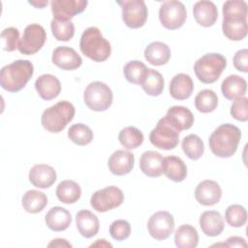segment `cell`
I'll use <instances>...</instances> for the list:
<instances>
[{"label": "cell", "instance_id": "1", "mask_svg": "<svg viewBox=\"0 0 248 248\" xmlns=\"http://www.w3.org/2000/svg\"><path fill=\"white\" fill-rule=\"evenodd\" d=\"M224 35L232 41H241L247 35V3L243 0H229L223 4Z\"/></svg>", "mask_w": 248, "mask_h": 248}, {"label": "cell", "instance_id": "2", "mask_svg": "<svg viewBox=\"0 0 248 248\" xmlns=\"http://www.w3.org/2000/svg\"><path fill=\"white\" fill-rule=\"evenodd\" d=\"M240 130L231 124L225 123L217 127L209 137L208 143L211 152L220 158L232 157L240 141Z\"/></svg>", "mask_w": 248, "mask_h": 248}, {"label": "cell", "instance_id": "3", "mask_svg": "<svg viewBox=\"0 0 248 248\" xmlns=\"http://www.w3.org/2000/svg\"><path fill=\"white\" fill-rule=\"evenodd\" d=\"M34 74V66L29 60H16L4 66L0 73V84L9 92L20 91Z\"/></svg>", "mask_w": 248, "mask_h": 248}, {"label": "cell", "instance_id": "4", "mask_svg": "<svg viewBox=\"0 0 248 248\" xmlns=\"http://www.w3.org/2000/svg\"><path fill=\"white\" fill-rule=\"evenodd\" d=\"M79 48L82 54L96 62L107 60L111 52L109 42L104 38L100 29L95 26L88 27L82 32Z\"/></svg>", "mask_w": 248, "mask_h": 248}, {"label": "cell", "instance_id": "5", "mask_svg": "<svg viewBox=\"0 0 248 248\" xmlns=\"http://www.w3.org/2000/svg\"><path fill=\"white\" fill-rule=\"evenodd\" d=\"M75 107L68 101H60L44 110L41 123L50 133H59L65 129L75 116Z\"/></svg>", "mask_w": 248, "mask_h": 248}, {"label": "cell", "instance_id": "6", "mask_svg": "<svg viewBox=\"0 0 248 248\" xmlns=\"http://www.w3.org/2000/svg\"><path fill=\"white\" fill-rule=\"evenodd\" d=\"M227 66L225 56L220 53L211 52L200 57L194 64L196 77L202 83L210 84L215 82Z\"/></svg>", "mask_w": 248, "mask_h": 248}, {"label": "cell", "instance_id": "7", "mask_svg": "<svg viewBox=\"0 0 248 248\" xmlns=\"http://www.w3.org/2000/svg\"><path fill=\"white\" fill-rule=\"evenodd\" d=\"M112 91L102 81L90 82L83 93L85 105L94 111L107 110L112 104Z\"/></svg>", "mask_w": 248, "mask_h": 248}, {"label": "cell", "instance_id": "8", "mask_svg": "<svg viewBox=\"0 0 248 248\" xmlns=\"http://www.w3.org/2000/svg\"><path fill=\"white\" fill-rule=\"evenodd\" d=\"M149 140L157 148L170 150L175 148L178 144L179 132L168 121L166 116H164L150 132Z\"/></svg>", "mask_w": 248, "mask_h": 248}, {"label": "cell", "instance_id": "9", "mask_svg": "<svg viewBox=\"0 0 248 248\" xmlns=\"http://www.w3.org/2000/svg\"><path fill=\"white\" fill-rule=\"evenodd\" d=\"M187 17V11L180 1H165L159 10V19L162 25L170 30L180 28Z\"/></svg>", "mask_w": 248, "mask_h": 248}, {"label": "cell", "instance_id": "10", "mask_svg": "<svg viewBox=\"0 0 248 248\" xmlns=\"http://www.w3.org/2000/svg\"><path fill=\"white\" fill-rule=\"evenodd\" d=\"M124 202V194L116 186H108L94 192L90 198V204L98 212H106L120 206Z\"/></svg>", "mask_w": 248, "mask_h": 248}, {"label": "cell", "instance_id": "11", "mask_svg": "<svg viewBox=\"0 0 248 248\" xmlns=\"http://www.w3.org/2000/svg\"><path fill=\"white\" fill-rule=\"evenodd\" d=\"M117 4L121 6L122 19L128 27L136 29L145 24L148 11L143 0L117 1Z\"/></svg>", "mask_w": 248, "mask_h": 248}, {"label": "cell", "instance_id": "12", "mask_svg": "<svg viewBox=\"0 0 248 248\" xmlns=\"http://www.w3.org/2000/svg\"><path fill=\"white\" fill-rule=\"evenodd\" d=\"M46 40V33L44 27L37 23L27 25L18 43V50L25 55H32L38 52Z\"/></svg>", "mask_w": 248, "mask_h": 248}, {"label": "cell", "instance_id": "13", "mask_svg": "<svg viewBox=\"0 0 248 248\" xmlns=\"http://www.w3.org/2000/svg\"><path fill=\"white\" fill-rule=\"evenodd\" d=\"M174 229L173 216L168 211H158L152 214L147 223L149 234L156 240H165Z\"/></svg>", "mask_w": 248, "mask_h": 248}, {"label": "cell", "instance_id": "14", "mask_svg": "<svg viewBox=\"0 0 248 248\" xmlns=\"http://www.w3.org/2000/svg\"><path fill=\"white\" fill-rule=\"evenodd\" d=\"M87 4L86 0H52L50 6L53 18L69 21L76 15L82 13Z\"/></svg>", "mask_w": 248, "mask_h": 248}, {"label": "cell", "instance_id": "15", "mask_svg": "<svg viewBox=\"0 0 248 248\" xmlns=\"http://www.w3.org/2000/svg\"><path fill=\"white\" fill-rule=\"evenodd\" d=\"M222 197L220 185L210 179L200 182L195 189V198L197 202L205 206H211L218 203Z\"/></svg>", "mask_w": 248, "mask_h": 248}, {"label": "cell", "instance_id": "16", "mask_svg": "<svg viewBox=\"0 0 248 248\" xmlns=\"http://www.w3.org/2000/svg\"><path fill=\"white\" fill-rule=\"evenodd\" d=\"M51 61L54 65L66 71L76 70L82 64L80 55L74 48L66 46H58L53 50Z\"/></svg>", "mask_w": 248, "mask_h": 248}, {"label": "cell", "instance_id": "17", "mask_svg": "<svg viewBox=\"0 0 248 248\" xmlns=\"http://www.w3.org/2000/svg\"><path fill=\"white\" fill-rule=\"evenodd\" d=\"M134 154L126 150L114 151L108 161V167L111 173L115 175H125L131 172L134 168Z\"/></svg>", "mask_w": 248, "mask_h": 248}, {"label": "cell", "instance_id": "18", "mask_svg": "<svg viewBox=\"0 0 248 248\" xmlns=\"http://www.w3.org/2000/svg\"><path fill=\"white\" fill-rule=\"evenodd\" d=\"M28 178L35 187L46 189L55 182L56 171L48 165L37 164L30 169Z\"/></svg>", "mask_w": 248, "mask_h": 248}, {"label": "cell", "instance_id": "19", "mask_svg": "<svg viewBox=\"0 0 248 248\" xmlns=\"http://www.w3.org/2000/svg\"><path fill=\"white\" fill-rule=\"evenodd\" d=\"M193 15L195 20L203 27L214 25L218 19V10L215 4L211 1H198L193 7Z\"/></svg>", "mask_w": 248, "mask_h": 248}, {"label": "cell", "instance_id": "20", "mask_svg": "<svg viewBox=\"0 0 248 248\" xmlns=\"http://www.w3.org/2000/svg\"><path fill=\"white\" fill-rule=\"evenodd\" d=\"M168 121L178 131L190 129L194 124V115L192 111L182 106H172L166 113Z\"/></svg>", "mask_w": 248, "mask_h": 248}, {"label": "cell", "instance_id": "21", "mask_svg": "<svg viewBox=\"0 0 248 248\" xmlns=\"http://www.w3.org/2000/svg\"><path fill=\"white\" fill-rule=\"evenodd\" d=\"M35 89L43 100L49 101L56 98L60 94L61 84L55 76L45 74L36 79Z\"/></svg>", "mask_w": 248, "mask_h": 248}, {"label": "cell", "instance_id": "22", "mask_svg": "<svg viewBox=\"0 0 248 248\" xmlns=\"http://www.w3.org/2000/svg\"><path fill=\"white\" fill-rule=\"evenodd\" d=\"M140 168L145 175L149 177H158L163 174L164 157L157 151H145L140 156Z\"/></svg>", "mask_w": 248, "mask_h": 248}, {"label": "cell", "instance_id": "23", "mask_svg": "<svg viewBox=\"0 0 248 248\" xmlns=\"http://www.w3.org/2000/svg\"><path fill=\"white\" fill-rule=\"evenodd\" d=\"M76 225L78 232L85 238L95 236L100 228L98 217L87 209L79 210L76 215Z\"/></svg>", "mask_w": 248, "mask_h": 248}, {"label": "cell", "instance_id": "24", "mask_svg": "<svg viewBox=\"0 0 248 248\" xmlns=\"http://www.w3.org/2000/svg\"><path fill=\"white\" fill-rule=\"evenodd\" d=\"M194 90V82L187 74L175 75L170 82V94L175 100L188 99Z\"/></svg>", "mask_w": 248, "mask_h": 248}, {"label": "cell", "instance_id": "25", "mask_svg": "<svg viewBox=\"0 0 248 248\" xmlns=\"http://www.w3.org/2000/svg\"><path fill=\"white\" fill-rule=\"evenodd\" d=\"M45 222L53 232H62L69 228L72 222L71 213L64 207L54 206L46 214Z\"/></svg>", "mask_w": 248, "mask_h": 248}, {"label": "cell", "instance_id": "26", "mask_svg": "<svg viewBox=\"0 0 248 248\" xmlns=\"http://www.w3.org/2000/svg\"><path fill=\"white\" fill-rule=\"evenodd\" d=\"M200 227L202 232L208 236H217L224 231V220L222 215L215 210H207L200 217Z\"/></svg>", "mask_w": 248, "mask_h": 248}, {"label": "cell", "instance_id": "27", "mask_svg": "<svg viewBox=\"0 0 248 248\" xmlns=\"http://www.w3.org/2000/svg\"><path fill=\"white\" fill-rule=\"evenodd\" d=\"M246 80L237 75L228 76L221 84V91L223 96L231 101L243 97L246 93Z\"/></svg>", "mask_w": 248, "mask_h": 248}, {"label": "cell", "instance_id": "28", "mask_svg": "<svg viewBox=\"0 0 248 248\" xmlns=\"http://www.w3.org/2000/svg\"><path fill=\"white\" fill-rule=\"evenodd\" d=\"M144 57L151 65L162 66L169 62L170 49L163 42H152L144 49Z\"/></svg>", "mask_w": 248, "mask_h": 248}, {"label": "cell", "instance_id": "29", "mask_svg": "<svg viewBox=\"0 0 248 248\" xmlns=\"http://www.w3.org/2000/svg\"><path fill=\"white\" fill-rule=\"evenodd\" d=\"M163 173L171 181L181 182L187 176V166L177 156H167L164 157Z\"/></svg>", "mask_w": 248, "mask_h": 248}, {"label": "cell", "instance_id": "30", "mask_svg": "<svg viewBox=\"0 0 248 248\" xmlns=\"http://www.w3.org/2000/svg\"><path fill=\"white\" fill-rule=\"evenodd\" d=\"M57 199L66 204L75 203L81 196L80 186L74 180H63L56 188Z\"/></svg>", "mask_w": 248, "mask_h": 248}, {"label": "cell", "instance_id": "31", "mask_svg": "<svg viewBox=\"0 0 248 248\" xmlns=\"http://www.w3.org/2000/svg\"><path fill=\"white\" fill-rule=\"evenodd\" d=\"M174 243L178 248H195L199 243L197 230L188 224L181 225L174 232Z\"/></svg>", "mask_w": 248, "mask_h": 248}, {"label": "cell", "instance_id": "32", "mask_svg": "<svg viewBox=\"0 0 248 248\" xmlns=\"http://www.w3.org/2000/svg\"><path fill=\"white\" fill-rule=\"evenodd\" d=\"M21 204L29 213H39L47 204V197L41 191L28 190L22 197Z\"/></svg>", "mask_w": 248, "mask_h": 248}, {"label": "cell", "instance_id": "33", "mask_svg": "<svg viewBox=\"0 0 248 248\" xmlns=\"http://www.w3.org/2000/svg\"><path fill=\"white\" fill-rule=\"evenodd\" d=\"M164 78L158 71L154 69H148L145 78L140 83L141 88L149 96H159L164 90Z\"/></svg>", "mask_w": 248, "mask_h": 248}, {"label": "cell", "instance_id": "34", "mask_svg": "<svg viewBox=\"0 0 248 248\" xmlns=\"http://www.w3.org/2000/svg\"><path fill=\"white\" fill-rule=\"evenodd\" d=\"M181 147L185 155L191 160L200 159L204 152V144L202 139L195 135L191 134L186 136L181 142Z\"/></svg>", "mask_w": 248, "mask_h": 248}, {"label": "cell", "instance_id": "35", "mask_svg": "<svg viewBox=\"0 0 248 248\" xmlns=\"http://www.w3.org/2000/svg\"><path fill=\"white\" fill-rule=\"evenodd\" d=\"M218 106V97L216 93L211 89L201 90L195 98L196 108L202 112L208 113L215 110Z\"/></svg>", "mask_w": 248, "mask_h": 248}, {"label": "cell", "instance_id": "36", "mask_svg": "<svg viewBox=\"0 0 248 248\" xmlns=\"http://www.w3.org/2000/svg\"><path fill=\"white\" fill-rule=\"evenodd\" d=\"M148 68L144 63L139 60L129 61L123 68V73L126 79L130 83L140 84L147 74Z\"/></svg>", "mask_w": 248, "mask_h": 248}, {"label": "cell", "instance_id": "37", "mask_svg": "<svg viewBox=\"0 0 248 248\" xmlns=\"http://www.w3.org/2000/svg\"><path fill=\"white\" fill-rule=\"evenodd\" d=\"M118 140L126 149H135L143 142V134L138 128L129 126L120 131Z\"/></svg>", "mask_w": 248, "mask_h": 248}, {"label": "cell", "instance_id": "38", "mask_svg": "<svg viewBox=\"0 0 248 248\" xmlns=\"http://www.w3.org/2000/svg\"><path fill=\"white\" fill-rule=\"evenodd\" d=\"M68 137L74 143L83 146L89 144L92 141L94 135L92 130L87 125L77 123L69 128Z\"/></svg>", "mask_w": 248, "mask_h": 248}, {"label": "cell", "instance_id": "39", "mask_svg": "<svg viewBox=\"0 0 248 248\" xmlns=\"http://www.w3.org/2000/svg\"><path fill=\"white\" fill-rule=\"evenodd\" d=\"M50 28L52 35L57 41L67 42L75 35V25L71 20L64 21L53 18L50 22Z\"/></svg>", "mask_w": 248, "mask_h": 248}, {"label": "cell", "instance_id": "40", "mask_svg": "<svg viewBox=\"0 0 248 248\" xmlns=\"http://www.w3.org/2000/svg\"><path fill=\"white\" fill-rule=\"evenodd\" d=\"M225 219L230 226L240 228L244 226L247 221V211L245 207L240 204H232L226 209Z\"/></svg>", "mask_w": 248, "mask_h": 248}, {"label": "cell", "instance_id": "41", "mask_svg": "<svg viewBox=\"0 0 248 248\" xmlns=\"http://www.w3.org/2000/svg\"><path fill=\"white\" fill-rule=\"evenodd\" d=\"M19 40V31L17 28L8 27L1 32L2 48L5 51H14L18 48Z\"/></svg>", "mask_w": 248, "mask_h": 248}, {"label": "cell", "instance_id": "42", "mask_svg": "<svg viewBox=\"0 0 248 248\" xmlns=\"http://www.w3.org/2000/svg\"><path fill=\"white\" fill-rule=\"evenodd\" d=\"M131 233V225L128 221L123 219H118L113 221L109 226L110 236L117 240L122 241L127 239Z\"/></svg>", "mask_w": 248, "mask_h": 248}, {"label": "cell", "instance_id": "43", "mask_svg": "<svg viewBox=\"0 0 248 248\" xmlns=\"http://www.w3.org/2000/svg\"><path fill=\"white\" fill-rule=\"evenodd\" d=\"M231 115L238 121L248 120V99L246 97H240L233 100L231 106Z\"/></svg>", "mask_w": 248, "mask_h": 248}, {"label": "cell", "instance_id": "44", "mask_svg": "<svg viewBox=\"0 0 248 248\" xmlns=\"http://www.w3.org/2000/svg\"><path fill=\"white\" fill-rule=\"evenodd\" d=\"M233 66L237 71L248 72V50L246 48L237 50L232 59Z\"/></svg>", "mask_w": 248, "mask_h": 248}, {"label": "cell", "instance_id": "45", "mask_svg": "<svg viewBox=\"0 0 248 248\" xmlns=\"http://www.w3.org/2000/svg\"><path fill=\"white\" fill-rule=\"evenodd\" d=\"M212 246H225V247H247V242L243 237L240 236H231L226 242L213 244Z\"/></svg>", "mask_w": 248, "mask_h": 248}, {"label": "cell", "instance_id": "46", "mask_svg": "<svg viewBox=\"0 0 248 248\" xmlns=\"http://www.w3.org/2000/svg\"><path fill=\"white\" fill-rule=\"evenodd\" d=\"M47 246L48 247H72V244L64 238H55L51 240L47 244Z\"/></svg>", "mask_w": 248, "mask_h": 248}, {"label": "cell", "instance_id": "47", "mask_svg": "<svg viewBox=\"0 0 248 248\" xmlns=\"http://www.w3.org/2000/svg\"><path fill=\"white\" fill-rule=\"evenodd\" d=\"M30 5L34 6L35 8H39V9H43L44 7H46L48 3L47 0H40V1H29L28 2Z\"/></svg>", "mask_w": 248, "mask_h": 248}, {"label": "cell", "instance_id": "48", "mask_svg": "<svg viewBox=\"0 0 248 248\" xmlns=\"http://www.w3.org/2000/svg\"><path fill=\"white\" fill-rule=\"evenodd\" d=\"M93 246H101V247H111L112 245L108 242L106 239H97V241L95 243H92L90 245V247H93Z\"/></svg>", "mask_w": 248, "mask_h": 248}]
</instances>
